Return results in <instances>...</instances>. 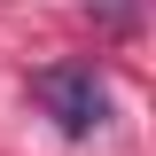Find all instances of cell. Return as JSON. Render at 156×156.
I'll use <instances>...</instances> for the list:
<instances>
[{
	"mask_svg": "<svg viewBox=\"0 0 156 156\" xmlns=\"http://www.w3.org/2000/svg\"><path fill=\"white\" fill-rule=\"evenodd\" d=\"M31 101L78 140V133H94L101 117H109V78L94 62H39L31 70Z\"/></svg>",
	"mask_w": 156,
	"mask_h": 156,
	"instance_id": "obj_1",
	"label": "cell"
}]
</instances>
